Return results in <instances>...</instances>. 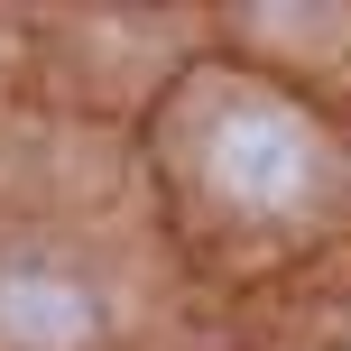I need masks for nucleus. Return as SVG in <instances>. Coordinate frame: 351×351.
<instances>
[{
    "mask_svg": "<svg viewBox=\"0 0 351 351\" xmlns=\"http://www.w3.org/2000/svg\"><path fill=\"white\" fill-rule=\"evenodd\" d=\"M204 167H213V185H222L231 204H250V213H287V204H305V194H315L324 148H315V130H305L296 111L250 102V111H222V130H213Z\"/></svg>",
    "mask_w": 351,
    "mask_h": 351,
    "instance_id": "nucleus-1",
    "label": "nucleus"
},
{
    "mask_svg": "<svg viewBox=\"0 0 351 351\" xmlns=\"http://www.w3.org/2000/svg\"><path fill=\"white\" fill-rule=\"evenodd\" d=\"M0 333L19 351H74L93 333V305L65 278H0Z\"/></svg>",
    "mask_w": 351,
    "mask_h": 351,
    "instance_id": "nucleus-2",
    "label": "nucleus"
}]
</instances>
